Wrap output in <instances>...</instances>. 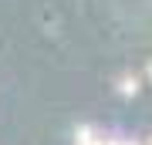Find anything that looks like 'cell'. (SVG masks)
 <instances>
[{"instance_id":"6da1fadb","label":"cell","mask_w":152,"mask_h":145,"mask_svg":"<svg viewBox=\"0 0 152 145\" xmlns=\"http://www.w3.org/2000/svg\"><path fill=\"white\" fill-rule=\"evenodd\" d=\"M139 85H142V81H139L135 74H122V78H118V95H125V98L139 95Z\"/></svg>"},{"instance_id":"7a4b0ae2","label":"cell","mask_w":152,"mask_h":145,"mask_svg":"<svg viewBox=\"0 0 152 145\" xmlns=\"http://www.w3.org/2000/svg\"><path fill=\"white\" fill-rule=\"evenodd\" d=\"M145 74H149V81H152V58H149V64H145Z\"/></svg>"}]
</instances>
